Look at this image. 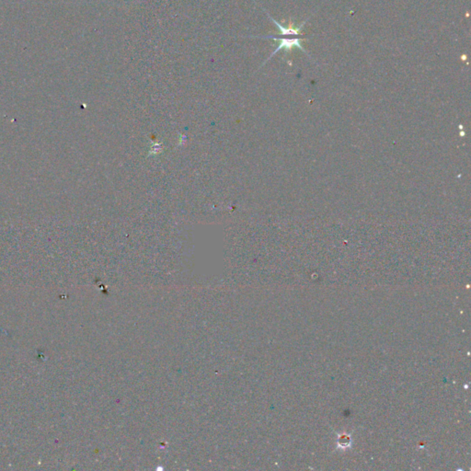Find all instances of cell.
I'll use <instances>...</instances> for the list:
<instances>
[{
  "instance_id": "7a4b0ae2",
  "label": "cell",
  "mask_w": 471,
  "mask_h": 471,
  "mask_svg": "<svg viewBox=\"0 0 471 471\" xmlns=\"http://www.w3.org/2000/svg\"><path fill=\"white\" fill-rule=\"evenodd\" d=\"M269 17H270V18H271V19H272V20L275 22V25H276V26L279 28V30H280L281 31V35L299 36V30L302 29V26H303V25L305 24V22H303V24H302V25H300L299 28H293V27H291V26H290V27H288V28H285V27H283V26H282V25H281V24L279 23L278 21H276L275 19H274V18H272L271 16H269Z\"/></svg>"
},
{
  "instance_id": "6da1fadb",
  "label": "cell",
  "mask_w": 471,
  "mask_h": 471,
  "mask_svg": "<svg viewBox=\"0 0 471 471\" xmlns=\"http://www.w3.org/2000/svg\"><path fill=\"white\" fill-rule=\"evenodd\" d=\"M270 38H273V39H275V41H279V42H280L278 47L275 49V52L270 56V58H271L273 55H275L276 53H278L279 50H281V49H285L286 51H289V50H291L293 47H296V46L300 48L301 50H303L304 53H306L304 48H303V46H302L301 43H300V39H298V38H297V39H286V38H281V39H279V38H275V37H270ZM270 58H269V59H270Z\"/></svg>"
}]
</instances>
